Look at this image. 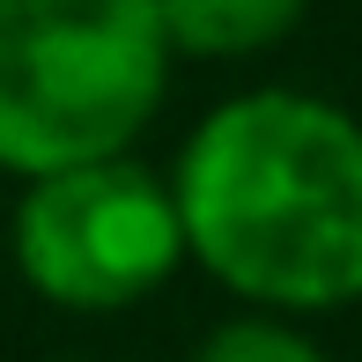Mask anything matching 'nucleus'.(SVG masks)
<instances>
[{"mask_svg": "<svg viewBox=\"0 0 362 362\" xmlns=\"http://www.w3.org/2000/svg\"><path fill=\"white\" fill-rule=\"evenodd\" d=\"M192 362H325V355L310 348L303 333L274 325V318H237V325H222Z\"/></svg>", "mask_w": 362, "mask_h": 362, "instance_id": "nucleus-5", "label": "nucleus"}, {"mask_svg": "<svg viewBox=\"0 0 362 362\" xmlns=\"http://www.w3.org/2000/svg\"><path fill=\"white\" fill-rule=\"evenodd\" d=\"M163 30H170L177 52H200V59H244V52H267L296 30L303 0H156Z\"/></svg>", "mask_w": 362, "mask_h": 362, "instance_id": "nucleus-4", "label": "nucleus"}, {"mask_svg": "<svg viewBox=\"0 0 362 362\" xmlns=\"http://www.w3.org/2000/svg\"><path fill=\"white\" fill-rule=\"evenodd\" d=\"M185 207L177 185H156L141 163L104 156L81 170H52L15 207V259L23 281L67 310H119L170 281L185 259Z\"/></svg>", "mask_w": 362, "mask_h": 362, "instance_id": "nucleus-3", "label": "nucleus"}, {"mask_svg": "<svg viewBox=\"0 0 362 362\" xmlns=\"http://www.w3.org/2000/svg\"><path fill=\"white\" fill-rule=\"evenodd\" d=\"M185 244L215 281L274 310L362 296V126L296 89L222 104L177 163Z\"/></svg>", "mask_w": 362, "mask_h": 362, "instance_id": "nucleus-1", "label": "nucleus"}, {"mask_svg": "<svg viewBox=\"0 0 362 362\" xmlns=\"http://www.w3.org/2000/svg\"><path fill=\"white\" fill-rule=\"evenodd\" d=\"M156 0H0V163L30 177L119 156L170 74Z\"/></svg>", "mask_w": 362, "mask_h": 362, "instance_id": "nucleus-2", "label": "nucleus"}]
</instances>
